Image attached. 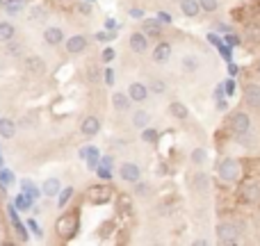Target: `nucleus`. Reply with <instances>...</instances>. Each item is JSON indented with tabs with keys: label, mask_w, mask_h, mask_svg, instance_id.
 Segmentation results:
<instances>
[{
	"label": "nucleus",
	"mask_w": 260,
	"mask_h": 246,
	"mask_svg": "<svg viewBox=\"0 0 260 246\" xmlns=\"http://www.w3.org/2000/svg\"><path fill=\"white\" fill-rule=\"evenodd\" d=\"M55 233L59 235V240H73L78 233V214L76 212H64V214H59L57 221H55Z\"/></svg>",
	"instance_id": "obj_1"
},
{
	"label": "nucleus",
	"mask_w": 260,
	"mask_h": 246,
	"mask_svg": "<svg viewBox=\"0 0 260 246\" xmlns=\"http://www.w3.org/2000/svg\"><path fill=\"white\" fill-rule=\"evenodd\" d=\"M228 128H231V132L237 137V139L244 141V137L251 132V117H249L244 110L233 112L231 119H228Z\"/></svg>",
	"instance_id": "obj_2"
},
{
	"label": "nucleus",
	"mask_w": 260,
	"mask_h": 246,
	"mask_svg": "<svg viewBox=\"0 0 260 246\" xmlns=\"http://www.w3.org/2000/svg\"><path fill=\"white\" fill-rule=\"evenodd\" d=\"M240 201L247 205L260 203V182L258 180H244L240 185Z\"/></svg>",
	"instance_id": "obj_3"
},
{
	"label": "nucleus",
	"mask_w": 260,
	"mask_h": 246,
	"mask_svg": "<svg viewBox=\"0 0 260 246\" xmlns=\"http://www.w3.org/2000/svg\"><path fill=\"white\" fill-rule=\"evenodd\" d=\"M217 171H219V178H221L224 182L240 180V164H237V160H233V158L221 160L219 166H217Z\"/></svg>",
	"instance_id": "obj_4"
},
{
	"label": "nucleus",
	"mask_w": 260,
	"mask_h": 246,
	"mask_svg": "<svg viewBox=\"0 0 260 246\" xmlns=\"http://www.w3.org/2000/svg\"><path fill=\"white\" fill-rule=\"evenodd\" d=\"M237 237H240V228L231 221H221L217 226V240L219 244H235Z\"/></svg>",
	"instance_id": "obj_5"
},
{
	"label": "nucleus",
	"mask_w": 260,
	"mask_h": 246,
	"mask_svg": "<svg viewBox=\"0 0 260 246\" xmlns=\"http://www.w3.org/2000/svg\"><path fill=\"white\" fill-rule=\"evenodd\" d=\"M87 199H89V203H94V205L107 203V201L112 199V187L110 185H91L87 189Z\"/></svg>",
	"instance_id": "obj_6"
},
{
	"label": "nucleus",
	"mask_w": 260,
	"mask_h": 246,
	"mask_svg": "<svg viewBox=\"0 0 260 246\" xmlns=\"http://www.w3.org/2000/svg\"><path fill=\"white\" fill-rule=\"evenodd\" d=\"M242 98H244V105H249L251 110H260V84L249 82L242 91Z\"/></svg>",
	"instance_id": "obj_7"
},
{
	"label": "nucleus",
	"mask_w": 260,
	"mask_h": 246,
	"mask_svg": "<svg viewBox=\"0 0 260 246\" xmlns=\"http://www.w3.org/2000/svg\"><path fill=\"white\" fill-rule=\"evenodd\" d=\"M119 173H121V178H124L126 182H139V178H142V171H139V166H137V164H132V162L121 164Z\"/></svg>",
	"instance_id": "obj_8"
},
{
	"label": "nucleus",
	"mask_w": 260,
	"mask_h": 246,
	"mask_svg": "<svg viewBox=\"0 0 260 246\" xmlns=\"http://www.w3.org/2000/svg\"><path fill=\"white\" fill-rule=\"evenodd\" d=\"M130 50L137 55H142L144 50H148V37L144 32H132L130 35Z\"/></svg>",
	"instance_id": "obj_9"
},
{
	"label": "nucleus",
	"mask_w": 260,
	"mask_h": 246,
	"mask_svg": "<svg viewBox=\"0 0 260 246\" xmlns=\"http://www.w3.org/2000/svg\"><path fill=\"white\" fill-rule=\"evenodd\" d=\"M7 214H9V219H12L14 230L18 233V240H21V242H28V230H25V226L21 223V219H18V214H16V205H9V207H7Z\"/></svg>",
	"instance_id": "obj_10"
},
{
	"label": "nucleus",
	"mask_w": 260,
	"mask_h": 246,
	"mask_svg": "<svg viewBox=\"0 0 260 246\" xmlns=\"http://www.w3.org/2000/svg\"><path fill=\"white\" fill-rule=\"evenodd\" d=\"M128 96H130V100H135V103H144L148 96V87L142 84V82H132L128 87Z\"/></svg>",
	"instance_id": "obj_11"
},
{
	"label": "nucleus",
	"mask_w": 260,
	"mask_h": 246,
	"mask_svg": "<svg viewBox=\"0 0 260 246\" xmlns=\"http://www.w3.org/2000/svg\"><path fill=\"white\" fill-rule=\"evenodd\" d=\"M169 57H172V43L160 41L158 46L153 48V62H158V64H165Z\"/></svg>",
	"instance_id": "obj_12"
},
{
	"label": "nucleus",
	"mask_w": 260,
	"mask_h": 246,
	"mask_svg": "<svg viewBox=\"0 0 260 246\" xmlns=\"http://www.w3.org/2000/svg\"><path fill=\"white\" fill-rule=\"evenodd\" d=\"M25 69H28V73L39 76V73H43L46 64H43V59L39 57V55H30V57H25Z\"/></svg>",
	"instance_id": "obj_13"
},
{
	"label": "nucleus",
	"mask_w": 260,
	"mask_h": 246,
	"mask_svg": "<svg viewBox=\"0 0 260 246\" xmlns=\"http://www.w3.org/2000/svg\"><path fill=\"white\" fill-rule=\"evenodd\" d=\"M66 50L69 53H83V50H87V39L83 35L71 37V39L66 41Z\"/></svg>",
	"instance_id": "obj_14"
},
{
	"label": "nucleus",
	"mask_w": 260,
	"mask_h": 246,
	"mask_svg": "<svg viewBox=\"0 0 260 246\" xmlns=\"http://www.w3.org/2000/svg\"><path fill=\"white\" fill-rule=\"evenodd\" d=\"M180 12L185 14V16H199V12H201V5H199V0H180Z\"/></svg>",
	"instance_id": "obj_15"
},
{
	"label": "nucleus",
	"mask_w": 260,
	"mask_h": 246,
	"mask_svg": "<svg viewBox=\"0 0 260 246\" xmlns=\"http://www.w3.org/2000/svg\"><path fill=\"white\" fill-rule=\"evenodd\" d=\"M180 66H183L185 73H196V71L201 69V62H199L196 55H185V57L180 59Z\"/></svg>",
	"instance_id": "obj_16"
},
{
	"label": "nucleus",
	"mask_w": 260,
	"mask_h": 246,
	"mask_svg": "<svg viewBox=\"0 0 260 246\" xmlns=\"http://www.w3.org/2000/svg\"><path fill=\"white\" fill-rule=\"evenodd\" d=\"M98 130H101V121H98L96 117H87V119L83 121V135L94 137Z\"/></svg>",
	"instance_id": "obj_17"
},
{
	"label": "nucleus",
	"mask_w": 260,
	"mask_h": 246,
	"mask_svg": "<svg viewBox=\"0 0 260 246\" xmlns=\"http://www.w3.org/2000/svg\"><path fill=\"white\" fill-rule=\"evenodd\" d=\"M43 39H46V43H50V46H57V43H62V39H64V32L59 28H46Z\"/></svg>",
	"instance_id": "obj_18"
},
{
	"label": "nucleus",
	"mask_w": 260,
	"mask_h": 246,
	"mask_svg": "<svg viewBox=\"0 0 260 246\" xmlns=\"http://www.w3.org/2000/svg\"><path fill=\"white\" fill-rule=\"evenodd\" d=\"M14 132H16V123L12 119H0V137L9 139V137H14Z\"/></svg>",
	"instance_id": "obj_19"
},
{
	"label": "nucleus",
	"mask_w": 260,
	"mask_h": 246,
	"mask_svg": "<svg viewBox=\"0 0 260 246\" xmlns=\"http://www.w3.org/2000/svg\"><path fill=\"white\" fill-rule=\"evenodd\" d=\"M148 121H151V114H148V112H144V110H137L135 114H132V125H135V128H139V130L146 128Z\"/></svg>",
	"instance_id": "obj_20"
},
{
	"label": "nucleus",
	"mask_w": 260,
	"mask_h": 246,
	"mask_svg": "<svg viewBox=\"0 0 260 246\" xmlns=\"http://www.w3.org/2000/svg\"><path fill=\"white\" fill-rule=\"evenodd\" d=\"M142 32H146L148 37H160L162 25H160V21H155V18H146V21H144V30H142Z\"/></svg>",
	"instance_id": "obj_21"
},
{
	"label": "nucleus",
	"mask_w": 260,
	"mask_h": 246,
	"mask_svg": "<svg viewBox=\"0 0 260 246\" xmlns=\"http://www.w3.org/2000/svg\"><path fill=\"white\" fill-rule=\"evenodd\" d=\"M192 187H194L199 194H206L208 189H210V180H208L206 173H199V176H194V180H192Z\"/></svg>",
	"instance_id": "obj_22"
},
{
	"label": "nucleus",
	"mask_w": 260,
	"mask_h": 246,
	"mask_svg": "<svg viewBox=\"0 0 260 246\" xmlns=\"http://www.w3.org/2000/svg\"><path fill=\"white\" fill-rule=\"evenodd\" d=\"M112 105H114V110H119V112L128 110V107H130V96H126V94H121V91H117V94L112 96Z\"/></svg>",
	"instance_id": "obj_23"
},
{
	"label": "nucleus",
	"mask_w": 260,
	"mask_h": 246,
	"mask_svg": "<svg viewBox=\"0 0 260 246\" xmlns=\"http://www.w3.org/2000/svg\"><path fill=\"white\" fill-rule=\"evenodd\" d=\"M16 35V28L7 21H0V41H12Z\"/></svg>",
	"instance_id": "obj_24"
},
{
	"label": "nucleus",
	"mask_w": 260,
	"mask_h": 246,
	"mask_svg": "<svg viewBox=\"0 0 260 246\" xmlns=\"http://www.w3.org/2000/svg\"><path fill=\"white\" fill-rule=\"evenodd\" d=\"M43 196H57L59 194V180L57 178H48L46 182H43Z\"/></svg>",
	"instance_id": "obj_25"
},
{
	"label": "nucleus",
	"mask_w": 260,
	"mask_h": 246,
	"mask_svg": "<svg viewBox=\"0 0 260 246\" xmlns=\"http://www.w3.org/2000/svg\"><path fill=\"white\" fill-rule=\"evenodd\" d=\"M169 112H172V117H176V119H187L189 117V112H187V107L183 105V103H178V100H173L172 105H169Z\"/></svg>",
	"instance_id": "obj_26"
},
{
	"label": "nucleus",
	"mask_w": 260,
	"mask_h": 246,
	"mask_svg": "<svg viewBox=\"0 0 260 246\" xmlns=\"http://www.w3.org/2000/svg\"><path fill=\"white\" fill-rule=\"evenodd\" d=\"M21 189H23V192L28 194V196H30V199H32V201H37V199H39V196H42V192H39V187H37V185H35V182H32V180H23V182H21Z\"/></svg>",
	"instance_id": "obj_27"
},
{
	"label": "nucleus",
	"mask_w": 260,
	"mask_h": 246,
	"mask_svg": "<svg viewBox=\"0 0 260 246\" xmlns=\"http://www.w3.org/2000/svg\"><path fill=\"white\" fill-rule=\"evenodd\" d=\"M73 187H66V189H62V192H59V199H57V205L59 207H66V205H69V201L73 199Z\"/></svg>",
	"instance_id": "obj_28"
},
{
	"label": "nucleus",
	"mask_w": 260,
	"mask_h": 246,
	"mask_svg": "<svg viewBox=\"0 0 260 246\" xmlns=\"http://www.w3.org/2000/svg\"><path fill=\"white\" fill-rule=\"evenodd\" d=\"M148 87H151V91H153V94L162 96L167 91V82L160 80V78H155V80H151V84H148Z\"/></svg>",
	"instance_id": "obj_29"
},
{
	"label": "nucleus",
	"mask_w": 260,
	"mask_h": 246,
	"mask_svg": "<svg viewBox=\"0 0 260 246\" xmlns=\"http://www.w3.org/2000/svg\"><path fill=\"white\" fill-rule=\"evenodd\" d=\"M30 203H32V199L23 192V194H18V196H16V203H14V205H16V210H28Z\"/></svg>",
	"instance_id": "obj_30"
},
{
	"label": "nucleus",
	"mask_w": 260,
	"mask_h": 246,
	"mask_svg": "<svg viewBox=\"0 0 260 246\" xmlns=\"http://www.w3.org/2000/svg\"><path fill=\"white\" fill-rule=\"evenodd\" d=\"M189 160H192L194 164H203L208 160V153L203 151V148H194V151H192V155H189Z\"/></svg>",
	"instance_id": "obj_31"
},
{
	"label": "nucleus",
	"mask_w": 260,
	"mask_h": 246,
	"mask_svg": "<svg viewBox=\"0 0 260 246\" xmlns=\"http://www.w3.org/2000/svg\"><path fill=\"white\" fill-rule=\"evenodd\" d=\"M5 9H7V14H9V16H16V14L23 9V2H21V0H12V2H7Z\"/></svg>",
	"instance_id": "obj_32"
},
{
	"label": "nucleus",
	"mask_w": 260,
	"mask_h": 246,
	"mask_svg": "<svg viewBox=\"0 0 260 246\" xmlns=\"http://www.w3.org/2000/svg\"><path fill=\"white\" fill-rule=\"evenodd\" d=\"M199 5H201L203 12H217V7H219V0H199Z\"/></svg>",
	"instance_id": "obj_33"
},
{
	"label": "nucleus",
	"mask_w": 260,
	"mask_h": 246,
	"mask_svg": "<svg viewBox=\"0 0 260 246\" xmlns=\"http://www.w3.org/2000/svg\"><path fill=\"white\" fill-rule=\"evenodd\" d=\"M142 139L146 141V144H155V141H158V132L151 130V128H144L142 130Z\"/></svg>",
	"instance_id": "obj_34"
},
{
	"label": "nucleus",
	"mask_w": 260,
	"mask_h": 246,
	"mask_svg": "<svg viewBox=\"0 0 260 246\" xmlns=\"http://www.w3.org/2000/svg\"><path fill=\"white\" fill-rule=\"evenodd\" d=\"M96 173H98V178H101V180H105V182H110V178H112V169H110V166H96Z\"/></svg>",
	"instance_id": "obj_35"
},
{
	"label": "nucleus",
	"mask_w": 260,
	"mask_h": 246,
	"mask_svg": "<svg viewBox=\"0 0 260 246\" xmlns=\"http://www.w3.org/2000/svg\"><path fill=\"white\" fill-rule=\"evenodd\" d=\"M12 180H14V173H12V171H7V169L0 171V185H2V187H7V185H9Z\"/></svg>",
	"instance_id": "obj_36"
},
{
	"label": "nucleus",
	"mask_w": 260,
	"mask_h": 246,
	"mask_svg": "<svg viewBox=\"0 0 260 246\" xmlns=\"http://www.w3.org/2000/svg\"><path fill=\"white\" fill-rule=\"evenodd\" d=\"M103 80L107 82V87H112V84H114V71L110 69V66H107V69L103 71Z\"/></svg>",
	"instance_id": "obj_37"
},
{
	"label": "nucleus",
	"mask_w": 260,
	"mask_h": 246,
	"mask_svg": "<svg viewBox=\"0 0 260 246\" xmlns=\"http://www.w3.org/2000/svg\"><path fill=\"white\" fill-rule=\"evenodd\" d=\"M101 59L105 62V64H110V62L114 59V50H112V48H105V50L101 53Z\"/></svg>",
	"instance_id": "obj_38"
},
{
	"label": "nucleus",
	"mask_w": 260,
	"mask_h": 246,
	"mask_svg": "<svg viewBox=\"0 0 260 246\" xmlns=\"http://www.w3.org/2000/svg\"><path fill=\"white\" fill-rule=\"evenodd\" d=\"M76 9H78V12H83L85 16H89V14H91V2H89V5H87V2H78Z\"/></svg>",
	"instance_id": "obj_39"
},
{
	"label": "nucleus",
	"mask_w": 260,
	"mask_h": 246,
	"mask_svg": "<svg viewBox=\"0 0 260 246\" xmlns=\"http://www.w3.org/2000/svg\"><path fill=\"white\" fill-rule=\"evenodd\" d=\"M87 78L91 82H98V69L96 66H89V71H87Z\"/></svg>",
	"instance_id": "obj_40"
},
{
	"label": "nucleus",
	"mask_w": 260,
	"mask_h": 246,
	"mask_svg": "<svg viewBox=\"0 0 260 246\" xmlns=\"http://www.w3.org/2000/svg\"><path fill=\"white\" fill-rule=\"evenodd\" d=\"M28 228L32 230L35 235H42V228H39V223H37L35 219H30V221H28Z\"/></svg>",
	"instance_id": "obj_41"
},
{
	"label": "nucleus",
	"mask_w": 260,
	"mask_h": 246,
	"mask_svg": "<svg viewBox=\"0 0 260 246\" xmlns=\"http://www.w3.org/2000/svg\"><path fill=\"white\" fill-rule=\"evenodd\" d=\"M158 21H160V23H172V16H169L167 12H160L158 14Z\"/></svg>",
	"instance_id": "obj_42"
},
{
	"label": "nucleus",
	"mask_w": 260,
	"mask_h": 246,
	"mask_svg": "<svg viewBox=\"0 0 260 246\" xmlns=\"http://www.w3.org/2000/svg\"><path fill=\"white\" fill-rule=\"evenodd\" d=\"M130 16L132 18H144V12L139 9V7H132V9H130Z\"/></svg>",
	"instance_id": "obj_43"
},
{
	"label": "nucleus",
	"mask_w": 260,
	"mask_h": 246,
	"mask_svg": "<svg viewBox=\"0 0 260 246\" xmlns=\"http://www.w3.org/2000/svg\"><path fill=\"white\" fill-rule=\"evenodd\" d=\"M7 50H9V55H21V46H18V43L16 46H9Z\"/></svg>",
	"instance_id": "obj_44"
},
{
	"label": "nucleus",
	"mask_w": 260,
	"mask_h": 246,
	"mask_svg": "<svg viewBox=\"0 0 260 246\" xmlns=\"http://www.w3.org/2000/svg\"><path fill=\"white\" fill-rule=\"evenodd\" d=\"M101 164H103V166H110V169H112V158H101Z\"/></svg>",
	"instance_id": "obj_45"
},
{
	"label": "nucleus",
	"mask_w": 260,
	"mask_h": 246,
	"mask_svg": "<svg viewBox=\"0 0 260 246\" xmlns=\"http://www.w3.org/2000/svg\"><path fill=\"white\" fill-rule=\"evenodd\" d=\"M148 192V185H137V194H146Z\"/></svg>",
	"instance_id": "obj_46"
},
{
	"label": "nucleus",
	"mask_w": 260,
	"mask_h": 246,
	"mask_svg": "<svg viewBox=\"0 0 260 246\" xmlns=\"http://www.w3.org/2000/svg\"><path fill=\"white\" fill-rule=\"evenodd\" d=\"M217 110H221V112L226 110V100H219V103H217Z\"/></svg>",
	"instance_id": "obj_47"
},
{
	"label": "nucleus",
	"mask_w": 260,
	"mask_h": 246,
	"mask_svg": "<svg viewBox=\"0 0 260 246\" xmlns=\"http://www.w3.org/2000/svg\"><path fill=\"white\" fill-rule=\"evenodd\" d=\"M105 28L112 30V28H117V23H114V21H105Z\"/></svg>",
	"instance_id": "obj_48"
},
{
	"label": "nucleus",
	"mask_w": 260,
	"mask_h": 246,
	"mask_svg": "<svg viewBox=\"0 0 260 246\" xmlns=\"http://www.w3.org/2000/svg\"><path fill=\"white\" fill-rule=\"evenodd\" d=\"M2 164H5V160H2V153H0V166H2Z\"/></svg>",
	"instance_id": "obj_49"
},
{
	"label": "nucleus",
	"mask_w": 260,
	"mask_h": 246,
	"mask_svg": "<svg viewBox=\"0 0 260 246\" xmlns=\"http://www.w3.org/2000/svg\"><path fill=\"white\" fill-rule=\"evenodd\" d=\"M258 76H260V66H258Z\"/></svg>",
	"instance_id": "obj_50"
},
{
	"label": "nucleus",
	"mask_w": 260,
	"mask_h": 246,
	"mask_svg": "<svg viewBox=\"0 0 260 246\" xmlns=\"http://www.w3.org/2000/svg\"><path fill=\"white\" fill-rule=\"evenodd\" d=\"M87 2H94V0H87Z\"/></svg>",
	"instance_id": "obj_51"
}]
</instances>
